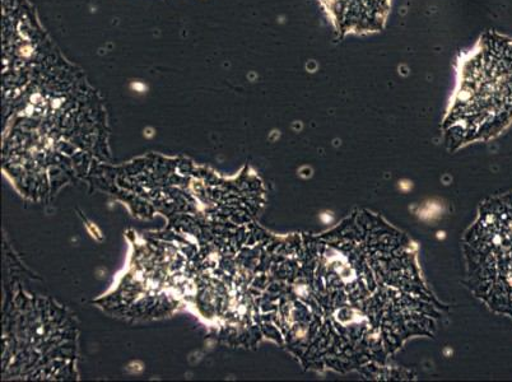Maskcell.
I'll return each instance as SVG.
<instances>
[{"mask_svg": "<svg viewBox=\"0 0 512 382\" xmlns=\"http://www.w3.org/2000/svg\"><path fill=\"white\" fill-rule=\"evenodd\" d=\"M486 57L483 81L464 78L446 121L453 146L493 137L512 120V44L497 41V53Z\"/></svg>", "mask_w": 512, "mask_h": 382, "instance_id": "6da1fadb", "label": "cell"}, {"mask_svg": "<svg viewBox=\"0 0 512 382\" xmlns=\"http://www.w3.org/2000/svg\"><path fill=\"white\" fill-rule=\"evenodd\" d=\"M465 248L478 297L512 316V193L484 204Z\"/></svg>", "mask_w": 512, "mask_h": 382, "instance_id": "7a4b0ae2", "label": "cell"}]
</instances>
